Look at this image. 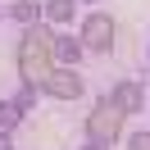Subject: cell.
<instances>
[{
  "instance_id": "12",
  "label": "cell",
  "mask_w": 150,
  "mask_h": 150,
  "mask_svg": "<svg viewBox=\"0 0 150 150\" xmlns=\"http://www.w3.org/2000/svg\"><path fill=\"white\" fill-rule=\"evenodd\" d=\"M0 150H14V137H9V132H0Z\"/></svg>"
},
{
  "instance_id": "10",
  "label": "cell",
  "mask_w": 150,
  "mask_h": 150,
  "mask_svg": "<svg viewBox=\"0 0 150 150\" xmlns=\"http://www.w3.org/2000/svg\"><path fill=\"white\" fill-rule=\"evenodd\" d=\"M9 100L18 105L23 114H28V109H37V100H41V86H37V82H18V91H14Z\"/></svg>"
},
{
  "instance_id": "3",
  "label": "cell",
  "mask_w": 150,
  "mask_h": 150,
  "mask_svg": "<svg viewBox=\"0 0 150 150\" xmlns=\"http://www.w3.org/2000/svg\"><path fill=\"white\" fill-rule=\"evenodd\" d=\"M77 37H82V46L91 50V55H109L114 50V37H118V28H114V18L105 9H86L82 23H77Z\"/></svg>"
},
{
  "instance_id": "1",
  "label": "cell",
  "mask_w": 150,
  "mask_h": 150,
  "mask_svg": "<svg viewBox=\"0 0 150 150\" xmlns=\"http://www.w3.org/2000/svg\"><path fill=\"white\" fill-rule=\"evenodd\" d=\"M14 64H18V82H37L55 68V28L46 18L41 23H28L18 37V50H14Z\"/></svg>"
},
{
  "instance_id": "2",
  "label": "cell",
  "mask_w": 150,
  "mask_h": 150,
  "mask_svg": "<svg viewBox=\"0 0 150 150\" xmlns=\"http://www.w3.org/2000/svg\"><path fill=\"white\" fill-rule=\"evenodd\" d=\"M123 123H127V114H123L109 96H100V100L91 105V114H86V141L118 146V141H123Z\"/></svg>"
},
{
  "instance_id": "13",
  "label": "cell",
  "mask_w": 150,
  "mask_h": 150,
  "mask_svg": "<svg viewBox=\"0 0 150 150\" xmlns=\"http://www.w3.org/2000/svg\"><path fill=\"white\" fill-rule=\"evenodd\" d=\"M77 150H114V146H100V141H86V146H77Z\"/></svg>"
},
{
  "instance_id": "4",
  "label": "cell",
  "mask_w": 150,
  "mask_h": 150,
  "mask_svg": "<svg viewBox=\"0 0 150 150\" xmlns=\"http://www.w3.org/2000/svg\"><path fill=\"white\" fill-rule=\"evenodd\" d=\"M82 91H86L82 73H77V68H68V64H55L46 77H41V96H50V100H77Z\"/></svg>"
},
{
  "instance_id": "11",
  "label": "cell",
  "mask_w": 150,
  "mask_h": 150,
  "mask_svg": "<svg viewBox=\"0 0 150 150\" xmlns=\"http://www.w3.org/2000/svg\"><path fill=\"white\" fill-rule=\"evenodd\" d=\"M127 146H132V150H150V127H146V132H137Z\"/></svg>"
},
{
  "instance_id": "15",
  "label": "cell",
  "mask_w": 150,
  "mask_h": 150,
  "mask_svg": "<svg viewBox=\"0 0 150 150\" xmlns=\"http://www.w3.org/2000/svg\"><path fill=\"white\" fill-rule=\"evenodd\" d=\"M146 64H150V55H146Z\"/></svg>"
},
{
  "instance_id": "14",
  "label": "cell",
  "mask_w": 150,
  "mask_h": 150,
  "mask_svg": "<svg viewBox=\"0 0 150 150\" xmlns=\"http://www.w3.org/2000/svg\"><path fill=\"white\" fill-rule=\"evenodd\" d=\"M77 5H96V0H77Z\"/></svg>"
},
{
  "instance_id": "5",
  "label": "cell",
  "mask_w": 150,
  "mask_h": 150,
  "mask_svg": "<svg viewBox=\"0 0 150 150\" xmlns=\"http://www.w3.org/2000/svg\"><path fill=\"white\" fill-rule=\"evenodd\" d=\"M109 100H114V105H118V109L132 118V114H141V109H146V86H141V82H132V77H123V82H114V86H109Z\"/></svg>"
},
{
  "instance_id": "8",
  "label": "cell",
  "mask_w": 150,
  "mask_h": 150,
  "mask_svg": "<svg viewBox=\"0 0 150 150\" xmlns=\"http://www.w3.org/2000/svg\"><path fill=\"white\" fill-rule=\"evenodd\" d=\"M5 14H9V23H18V28H28V23H41V0H14Z\"/></svg>"
},
{
  "instance_id": "7",
  "label": "cell",
  "mask_w": 150,
  "mask_h": 150,
  "mask_svg": "<svg viewBox=\"0 0 150 150\" xmlns=\"http://www.w3.org/2000/svg\"><path fill=\"white\" fill-rule=\"evenodd\" d=\"M82 55H86L82 37H55V64H68V68H77V64H82Z\"/></svg>"
},
{
  "instance_id": "6",
  "label": "cell",
  "mask_w": 150,
  "mask_h": 150,
  "mask_svg": "<svg viewBox=\"0 0 150 150\" xmlns=\"http://www.w3.org/2000/svg\"><path fill=\"white\" fill-rule=\"evenodd\" d=\"M41 18L50 28H68L77 18V0H41Z\"/></svg>"
},
{
  "instance_id": "9",
  "label": "cell",
  "mask_w": 150,
  "mask_h": 150,
  "mask_svg": "<svg viewBox=\"0 0 150 150\" xmlns=\"http://www.w3.org/2000/svg\"><path fill=\"white\" fill-rule=\"evenodd\" d=\"M23 118H28V114H23V109H18L14 100H0V132H9V137H14Z\"/></svg>"
}]
</instances>
